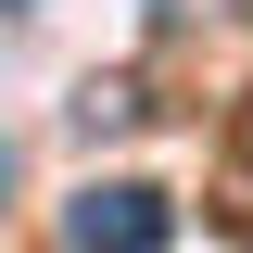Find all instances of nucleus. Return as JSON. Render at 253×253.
Returning <instances> with one entry per match:
<instances>
[{
  "label": "nucleus",
  "mask_w": 253,
  "mask_h": 253,
  "mask_svg": "<svg viewBox=\"0 0 253 253\" xmlns=\"http://www.w3.org/2000/svg\"><path fill=\"white\" fill-rule=\"evenodd\" d=\"M63 241L76 253H165L177 241V203H165L152 177H89L76 203H63Z\"/></svg>",
  "instance_id": "nucleus-1"
},
{
  "label": "nucleus",
  "mask_w": 253,
  "mask_h": 253,
  "mask_svg": "<svg viewBox=\"0 0 253 253\" xmlns=\"http://www.w3.org/2000/svg\"><path fill=\"white\" fill-rule=\"evenodd\" d=\"M0 203H13V139H0Z\"/></svg>",
  "instance_id": "nucleus-2"
}]
</instances>
